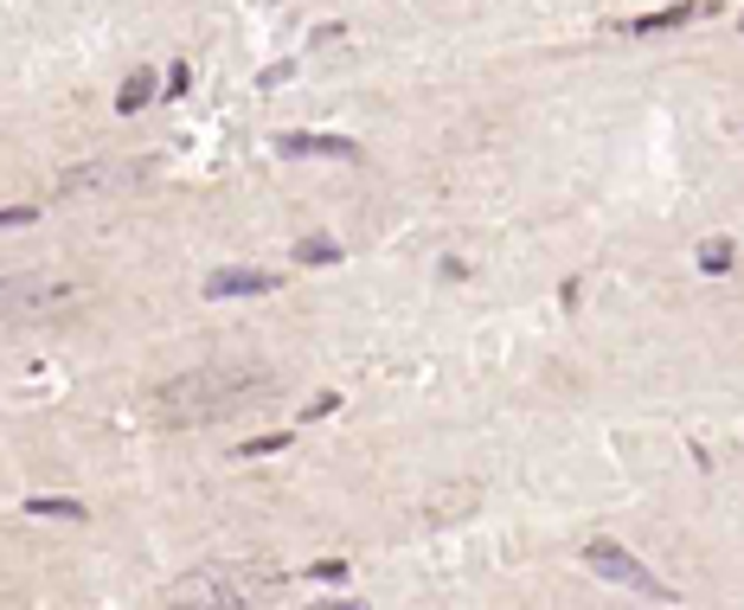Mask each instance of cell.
Returning <instances> with one entry per match:
<instances>
[{
  "instance_id": "cell-1",
  "label": "cell",
  "mask_w": 744,
  "mask_h": 610,
  "mask_svg": "<svg viewBox=\"0 0 744 610\" xmlns=\"http://www.w3.org/2000/svg\"><path fill=\"white\" fill-rule=\"evenodd\" d=\"M270 392H276V373H263V367H199V373L154 392V418L186 431V424L231 418V412H244L251 399H270Z\"/></svg>"
},
{
  "instance_id": "cell-2",
  "label": "cell",
  "mask_w": 744,
  "mask_h": 610,
  "mask_svg": "<svg viewBox=\"0 0 744 610\" xmlns=\"http://www.w3.org/2000/svg\"><path fill=\"white\" fill-rule=\"evenodd\" d=\"M276 566H199L193 578H180L167 598L174 604H258L276 591Z\"/></svg>"
},
{
  "instance_id": "cell-3",
  "label": "cell",
  "mask_w": 744,
  "mask_h": 610,
  "mask_svg": "<svg viewBox=\"0 0 744 610\" xmlns=\"http://www.w3.org/2000/svg\"><path fill=\"white\" fill-rule=\"evenodd\" d=\"M77 283L65 276H45V270H20V276H0V315L13 322H33V315H52V308H72Z\"/></svg>"
},
{
  "instance_id": "cell-4",
  "label": "cell",
  "mask_w": 744,
  "mask_h": 610,
  "mask_svg": "<svg viewBox=\"0 0 744 610\" xmlns=\"http://www.w3.org/2000/svg\"><path fill=\"white\" fill-rule=\"evenodd\" d=\"M149 154H135V161H84V167H72V174H58V193L65 199H84V193H129L149 181Z\"/></svg>"
},
{
  "instance_id": "cell-5",
  "label": "cell",
  "mask_w": 744,
  "mask_h": 610,
  "mask_svg": "<svg viewBox=\"0 0 744 610\" xmlns=\"http://www.w3.org/2000/svg\"><path fill=\"white\" fill-rule=\"evenodd\" d=\"M584 566H591L597 578H610V585H630V591H642V598H661V604L674 598V585H661V578L648 573L635 553H623L616 540H591V546H584Z\"/></svg>"
},
{
  "instance_id": "cell-6",
  "label": "cell",
  "mask_w": 744,
  "mask_h": 610,
  "mask_svg": "<svg viewBox=\"0 0 744 610\" xmlns=\"http://www.w3.org/2000/svg\"><path fill=\"white\" fill-rule=\"evenodd\" d=\"M475 508H482V489H475V482H444V489L424 495V521H430V527H456V521H469Z\"/></svg>"
},
{
  "instance_id": "cell-7",
  "label": "cell",
  "mask_w": 744,
  "mask_h": 610,
  "mask_svg": "<svg viewBox=\"0 0 744 610\" xmlns=\"http://www.w3.org/2000/svg\"><path fill=\"white\" fill-rule=\"evenodd\" d=\"M206 296L225 303V296H276V276L270 270H251V264H225L206 276Z\"/></svg>"
},
{
  "instance_id": "cell-8",
  "label": "cell",
  "mask_w": 744,
  "mask_h": 610,
  "mask_svg": "<svg viewBox=\"0 0 744 610\" xmlns=\"http://www.w3.org/2000/svg\"><path fill=\"white\" fill-rule=\"evenodd\" d=\"M276 149L283 154H321V161H360V142H353V135H283Z\"/></svg>"
},
{
  "instance_id": "cell-9",
  "label": "cell",
  "mask_w": 744,
  "mask_h": 610,
  "mask_svg": "<svg viewBox=\"0 0 744 610\" xmlns=\"http://www.w3.org/2000/svg\"><path fill=\"white\" fill-rule=\"evenodd\" d=\"M707 7L700 0H680V7H661V13H642L630 20V39H655V33H674V26H687V20H700Z\"/></svg>"
},
{
  "instance_id": "cell-10",
  "label": "cell",
  "mask_w": 744,
  "mask_h": 610,
  "mask_svg": "<svg viewBox=\"0 0 744 610\" xmlns=\"http://www.w3.org/2000/svg\"><path fill=\"white\" fill-rule=\"evenodd\" d=\"M161 90V77H154V65H135V72L122 77V90H116V110L122 116H135V110H149V97Z\"/></svg>"
},
{
  "instance_id": "cell-11",
  "label": "cell",
  "mask_w": 744,
  "mask_h": 610,
  "mask_svg": "<svg viewBox=\"0 0 744 610\" xmlns=\"http://www.w3.org/2000/svg\"><path fill=\"white\" fill-rule=\"evenodd\" d=\"M732 258H738V251H732V238H700V251H693V264L707 270V276H725V270H732Z\"/></svg>"
},
{
  "instance_id": "cell-12",
  "label": "cell",
  "mask_w": 744,
  "mask_h": 610,
  "mask_svg": "<svg viewBox=\"0 0 744 610\" xmlns=\"http://www.w3.org/2000/svg\"><path fill=\"white\" fill-rule=\"evenodd\" d=\"M26 514H39V521H84V501H65V495H33V501H26Z\"/></svg>"
},
{
  "instance_id": "cell-13",
  "label": "cell",
  "mask_w": 744,
  "mask_h": 610,
  "mask_svg": "<svg viewBox=\"0 0 744 610\" xmlns=\"http://www.w3.org/2000/svg\"><path fill=\"white\" fill-rule=\"evenodd\" d=\"M296 264H340V244L335 238H296Z\"/></svg>"
},
{
  "instance_id": "cell-14",
  "label": "cell",
  "mask_w": 744,
  "mask_h": 610,
  "mask_svg": "<svg viewBox=\"0 0 744 610\" xmlns=\"http://www.w3.org/2000/svg\"><path fill=\"white\" fill-rule=\"evenodd\" d=\"M276 450H289V431H263V437L238 444V457H276Z\"/></svg>"
},
{
  "instance_id": "cell-15",
  "label": "cell",
  "mask_w": 744,
  "mask_h": 610,
  "mask_svg": "<svg viewBox=\"0 0 744 610\" xmlns=\"http://www.w3.org/2000/svg\"><path fill=\"white\" fill-rule=\"evenodd\" d=\"M39 213L33 206H0V231H13V226H33Z\"/></svg>"
},
{
  "instance_id": "cell-16",
  "label": "cell",
  "mask_w": 744,
  "mask_h": 610,
  "mask_svg": "<svg viewBox=\"0 0 744 610\" xmlns=\"http://www.w3.org/2000/svg\"><path fill=\"white\" fill-rule=\"evenodd\" d=\"M335 405H340V392H321V399H308V405H302V418H328Z\"/></svg>"
},
{
  "instance_id": "cell-17",
  "label": "cell",
  "mask_w": 744,
  "mask_h": 610,
  "mask_svg": "<svg viewBox=\"0 0 744 610\" xmlns=\"http://www.w3.org/2000/svg\"><path fill=\"white\" fill-rule=\"evenodd\" d=\"M315 578H328V585H347V566H340V559H321V566H315Z\"/></svg>"
}]
</instances>
